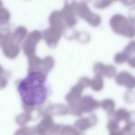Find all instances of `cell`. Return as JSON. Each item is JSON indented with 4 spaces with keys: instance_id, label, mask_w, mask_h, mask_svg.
<instances>
[{
    "instance_id": "obj_1",
    "label": "cell",
    "mask_w": 135,
    "mask_h": 135,
    "mask_svg": "<svg viewBox=\"0 0 135 135\" xmlns=\"http://www.w3.org/2000/svg\"><path fill=\"white\" fill-rule=\"evenodd\" d=\"M23 100L30 105L44 103L50 94V88L45 75L40 72L30 73L19 85Z\"/></svg>"
}]
</instances>
